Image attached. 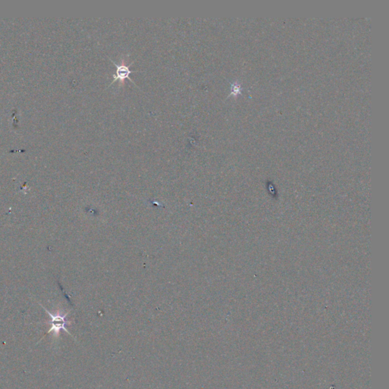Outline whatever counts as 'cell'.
I'll return each mask as SVG.
<instances>
[{
	"label": "cell",
	"instance_id": "2",
	"mask_svg": "<svg viewBox=\"0 0 389 389\" xmlns=\"http://www.w3.org/2000/svg\"><path fill=\"white\" fill-rule=\"evenodd\" d=\"M110 61H111V62L113 63L115 66H116V74H115V75H113V81L110 83V86H111L112 84H113V83H114L115 81H117V80H119L121 83H122L126 78H128L131 83H133V84L135 85L137 88H138V87L136 86V84H135V83H134L132 79H131L130 77V74L132 73V72H139V71L138 70H131L130 69V66H132L134 63H135V61L131 63L130 65L128 66L126 65V64L124 62V61H122V62L119 64H116V63H115L114 61L112 60V59H110Z\"/></svg>",
	"mask_w": 389,
	"mask_h": 389
},
{
	"label": "cell",
	"instance_id": "1",
	"mask_svg": "<svg viewBox=\"0 0 389 389\" xmlns=\"http://www.w3.org/2000/svg\"><path fill=\"white\" fill-rule=\"evenodd\" d=\"M40 306L45 310L46 313L50 316L51 318V327L49 329L48 332L46 333L45 335H48L49 333L53 332L54 333V336L59 337V332L61 330H64L66 332H67L69 335H71L70 332L66 329V324L68 322H66V316H68L69 313H66L65 315L62 316V315H53L50 312H49L45 307L43 306L42 304H40Z\"/></svg>",
	"mask_w": 389,
	"mask_h": 389
}]
</instances>
